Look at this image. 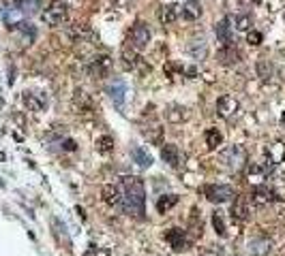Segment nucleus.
I'll list each match as a JSON object with an SVG mask.
<instances>
[{
    "label": "nucleus",
    "mask_w": 285,
    "mask_h": 256,
    "mask_svg": "<svg viewBox=\"0 0 285 256\" xmlns=\"http://www.w3.org/2000/svg\"><path fill=\"white\" fill-rule=\"evenodd\" d=\"M146 190L144 181L139 177H125V194H123V210L133 218H144Z\"/></svg>",
    "instance_id": "1"
},
{
    "label": "nucleus",
    "mask_w": 285,
    "mask_h": 256,
    "mask_svg": "<svg viewBox=\"0 0 285 256\" xmlns=\"http://www.w3.org/2000/svg\"><path fill=\"white\" fill-rule=\"evenodd\" d=\"M67 15H69L67 5L60 3V0H54V3H50L45 7V11L41 13V19L47 24V26H60V24L67 21Z\"/></svg>",
    "instance_id": "2"
},
{
    "label": "nucleus",
    "mask_w": 285,
    "mask_h": 256,
    "mask_svg": "<svg viewBox=\"0 0 285 256\" xmlns=\"http://www.w3.org/2000/svg\"><path fill=\"white\" fill-rule=\"evenodd\" d=\"M219 160L228 167V169H240L245 162H247V150L242 148V145H232V148L228 150H223L221 156H219Z\"/></svg>",
    "instance_id": "3"
},
{
    "label": "nucleus",
    "mask_w": 285,
    "mask_h": 256,
    "mask_svg": "<svg viewBox=\"0 0 285 256\" xmlns=\"http://www.w3.org/2000/svg\"><path fill=\"white\" fill-rule=\"evenodd\" d=\"M148 43H150L148 26H146V24H141V21H137L133 26V30H131V34H129V47H133L135 52H141V50H146V47H148Z\"/></svg>",
    "instance_id": "4"
},
{
    "label": "nucleus",
    "mask_w": 285,
    "mask_h": 256,
    "mask_svg": "<svg viewBox=\"0 0 285 256\" xmlns=\"http://www.w3.org/2000/svg\"><path fill=\"white\" fill-rule=\"evenodd\" d=\"M206 199L212 201V203H228L232 201L236 194H234V188L232 186H225V184H217V186H206Z\"/></svg>",
    "instance_id": "5"
},
{
    "label": "nucleus",
    "mask_w": 285,
    "mask_h": 256,
    "mask_svg": "<svg viewBox=\"0 0 285 256\" xmlns=\"http://www.w3.org/2000/svg\"><path fill=\"white\" fill-rule=\"evenodd\" d=\"M110 71H112V58L110 56H97V58H92L90 64H88V73L97 79L108 77Z\"/></svg>",
    "instance_id": "6"
},
{
    "label": "nucleus",
    "mask_w": 285,
    "mask_h": 256,
    "mask_svg": "<svg viewBox=\"0 0 285 256\" xmlns=\"http://www.w3.org/2000/svg\"><path fill=\"white\" fill-rule=\"evenodd\" d=\"M165 241L172 246V250L174 252H185V250H189V237H187V230H182V228H170L168 233H165Z\"/></svg>",
    "instance_id": "7"
},
{
    "label": "nucleus",
    "mask_w": 285,
    "mask_h": 256,
    "mask_svg": "<svg viewBox=\"0 0 285 256\" xmlns=\"http://www.w3.org/2000/svg\"><path fill=\"white\" fill-rule=\"evenodd\" d=\"M71 107H73L75 113H90V111H94V103H92V99L84 90H75L73 101H71Z\"/></svg>",
    "instance_id": "8"
},
{
    "label": "nucleus",
    "mask_w": 285,
    "mask_h": 256,
    "mask_svg": "<svg viewBox=\"0 0 285 256\" xmlns=\"http://www.w3.org/2000/svg\"><path fill=\"white\" fill-rule=\"evenodd\" d=\"M270 175V167L268 165H262V162H251L247 169V179L251 181V184H262L264 179H268Z\"/></svg>",
    "instance_id": "9"
},
{
    "label": "nucleus",
    "mask_w": 285,
    "mask_h": 256,
    "mask_svg": "<svg viewBox=\"0 0 285 256\" xmlns=\"http://www.w3.org/2000/svg\"><path fill=\"white\" fill-rule=\"evenodd\" d=\"M238 101L234 99V96H230V94H223V96H219V101H217V113L221 115V118H232L236 111H238Z\"/></svg>",
    "instance_id": "10"
},
{
    "label": "nucleus",
    "mask_w": 285,
    "mask_h": 256,
    "mask_svg": "<svg viewBox=\"0 0 285 256\" xmlns=\"http://www.w3.org/2000/svg\"><path fill=\"white\" fill-rule=\"evenodd\" d=\"M108 94H110V99L114 101L116 107H123L125 101H127V85H125V81H123V79H114V81H110V85H108Z\"/></svg>",
    "instance_id": "11"
},
{
    "label": "nucleus",
    "mask_w": 285,
    "mask_h": 256,
    "mask_svg": "<svg viewBox=\"0 0 285 256\" xmlns=\"http://www.w3.org/2000/svg\"><path fill=\"white\" fill-rule=\"evenodd\" d=\"M251 201L257 207H266V205L277 201V194H275V190H270L268 186H257L253 190V194H251Z\"/></svg>",
    "instance_id": "12"
},
{
    "label": "nucleus",
    "mask_w": 285,
    "mask_h": 256,
    "mask_svg": "<svg viewBox=\"0 0 285 256\" xmlns=\"http://www.w3.org/2000/svg\"><path fill=\"white\" fill-rule=\"evenodd\" d=\"M264 154L268 158L270 165H281L285 160V143L283 141H275L264 148Z\"/></svg>",
    "instance_id": "13"
},
{
    "label": "nucleus",
    "mask_w": 285,
    "mask_h": 256,
    "mask_svg": "<svg viewBox=\"0 0 285 256\" xmlns=\"http://www.w3.org/2000/svg\"><path fill=\"white\" fill-rule=\"evenodd\" d=\"M217 58H219V62L223 66H234V64L240 62V52L236 50L234 45H223L219 50V54H217Z\"/></svg>",
    "instance_id": "14"
},
{
    "label": "nucleus",
    "mask_w": 285,
    "mask_h": 256,
    "mask_svg": "<svg viewBox=\"0 0 285 256\" xmlns=\"http://www.w3.org/2000/svg\"><path fill=\"white\" fill-rule=\"evenodd\" d=\"M180 15H182V5H178V3L163 5L159 9V19H161V24H174Z\"/></svg>",
    "instance_id": "15"
},
{
    "label": "nucleus",
    "mask_w": 285,
    "mask_h": 256,
    "mask_svg": "<svg viewBox=\"0 0 285 256\" xmlns=\"http://www.w3.org/2000/svg\"><path fill=\"white\" fill-rule=\"evenodd\" d=\"M215 34H217V39L223 43V45H234V32H232V26H230V19L225 17L221 19L217 26H215Z\"/></svg>",
    "instance_id": "16"
},
{
    "label": "nucleus",
    "mask_w": 285,
    "mask_h": 256,
    "mask_svg": "<svg viewBox=\"0 0 285 256\" xmlns=\"http://www.w3.org/2000/svg\"><path fill=\"white\" fill-rule=\"evenodd\" d=\"M123 188L118 186V184H108V186H103V201L108 203V205H120L123 203Z\"/></svg>",
    "instance_id": "17"
},
{
    "label": "nucleus",
    "mask_w": 285,
    "mask_h": 256,
    "mask_svg": "<svg viewBox=\"0 0 285 256\" xmlns=\"http://www.w3.org/2000/svg\"><path fill=\"white\" fill-rule=\"evenodd\" d=\"M13 7L22 15H34L41 9V0H13Z\"/></svg>",
    "instance_id": "18"
},
{
    "label": "nucleus",
    "mask_w": 285,
    "mask_h": 256,
    "mask_svg": "<svg viewBox=\"0 0 285 256\" xmlns=\"http://www.w3.org/2000/svg\"><path fill=\"white\" fill-rule=\"evenodd\" d=\"M232 216L238 220H247L249 218V199L247 197H236L232 205Z\"/></svg>",
    "instance_id": "19"
},
{
    "label": "nucleus",
    "mask_w": 285,
    "mask_h": 256,
    "mask_svg": "<svg viewBox=\"0 0 285 256\" xmlns=\"http://www.w3.org/2000/svg\"><path fill=\"white\" fill-rule=\"evenodd\" d=\"M161 158L165 162H168L170 167H176L178 160H180V152H178V148L174 143H165L163 145V150H161Z\"/></svg>",
    "instance_id": "20"
},
{
    "label": "nucleus",
    "mask_w": 285,
    "mask_h": 256,
    "mask_svg": "<svg viewBox=\"0 0 285 256\" xmlns=\"http://www.w3.org/2000/svg\"><path fill=\"white\" fill-rule=\"evenodd\" d=\"M139 64V52H135L133 47H125L123 50V66L125 71H133Z\"/></svg>",
    "instance_id": "21"
},
{
    "label": "nucleus",
    "mask_w": 285,
    "mask_h": 256,
    "mask_svg": "<svg viewBox=\"0 0 285 256\" xmlns=\"http://www.w3.org/2000/svg\"><path fill=\"white\" fill-rule=\"evenodd\" d=\"M69 34L73 36L77 43H84L86 39H90V36H92V30L86 26V24H73V26L69 28Z\"/></svg>",
    "instance_id": "22"
},
{
    "label": "nucleus",
    "mask_w": 285,
    "mask_h": 256,
    "mask_svg": "<svg viewBox=\"0 0 285 256\" xmlns=\"http://www.w3.org/2000/svg\"><path fill=\"white\" fill-rule=\"evenodd\" d=\"M22 103L26 105V107L30 109V111H41V109L47 105L45 99H37V94H32V92H24Z\"/></svg>",
    "instance_id": "23"
},
{
    "label": "nucleus",
    "mask_w": 285,
    "mask_h": 256,
    "mask_svg": "<svg viewBox=\"0 0 285 256\" xmlns=\"http://www.w3.org/2000/svg\"><path fill=\"white\" fill-rule=\"evenodd\" d=\"M189 54H191L195 60H206V56H208V45H206V41L199 39V41L189 43Z\"/></svg>",
    "instance_id": "24"
},
{
    "label": "nucleus",
    "mask_w": 285,
    "mask_h": 256,
    "mask_svg": "<svg viewBox=\"0 0 285 256\" xmlns=\"http://www.w3.org/2000/svg\"><path fill=\"white\" fill-rule=\"evenodd\" d=\"M182 17L185 19H199L201 17V7L195 3V0H189V3L182 5Z\"/></svg>",
    "instance_id": "25"
},
{
    "label": "nucleus",
    "mask_w": 285,
    "mask_h": 256,
    "mask_svg": "<svg viewBox=\"0 0 285 256\" xmlns=\"http://www.w3.org/2000/svg\"><path fill=\"white\" fill-rule=\"evenodd\" d=\"M131 156H133V160H135L139 167H150V165H152V156H150L144 148H139V145L131 150Z\"/></svg>",
    "instance_id": "26"
},
{
    "label": "nucleus",
    "mask_w": 285,
    "mask_h": 256,
    "mask_svg": "<svg viewBox=\"0 0 285 256\" xmlns=\"http://www.w3.org/2000/svg\"><path fill=\"white\" fill-rule=\"evenodd\" d=\"M176 203H178V197H176V194H163V197H159V201H157V212H159V214L170 212Z\"/></svg>",
    "instance_id": "27"
},
{
    "label": "nucleus",
    "mask_w": 285,
    "mask_h": 256,
    "mask_svg": "<svg viewBox=\"0 0 285 256\" xmlns=\"http://www.w3.org/2000/svg\"><path fill=\"white\" fill-rule=\"evenodd\" d=\"M272 73H275L272 64L268 62L266 58H259V60H257V75H259V79H262V81H268V79L272 77Z\"/></svg>",
    "instance_id": "28"
},
{
    "label": "nucleus",
    "mask_w": 285,
    "mask_h": 256,
    "mask_svg": "<svg viewBox=\"0 0 285 256\" xmlns=\"http://www.w3.org/2000/svg\"><path fill=\"white\" fill-rule=\"evenodd\" d=\"M223 143V135L217 130V128H208L206 130V145L210 150H215V148H219V145Z\"/></svg>",
    "instance_id": "29"
},
{
    "label": "nucleus",
    "mask_w": 285,
    "mask_h": 256,
    "mask_svg": "<svg viewBox=\"0 0 285 256\" xmlns=\"http://www.w3.org/2000/svg\"><path fill=\"white\" fill-rule=\"evenodd\" d=\"M97 152H101V154H110L112 150H114V139L110 137V135H103V137H99L97 139Z\"/></svg>",
    "instance_id": "30"
},
{
    "label": "nucleus",
    "mask_w": 285,
    "mask_h": 256,
    "mask_svg": "<svg viewBox=\"0 0 285 256\" xmlns=\"http://www.w3.org/2000/svg\"><path fill=\"white\" fill-rule=\"evenodd\" d=\"M234 26H236V30L247 32V30H251L253 19H251V15H236L234 17Z\"/></svg>",
    "instance_id": "31"
},
{
    "label": "nucleus",
    "mask_w": 285,
    "mask_h": 256,
    "mask_svg": "<svg viewBox=\"0 0 285 256\" xmlns=\"http://www.w3.org/2000/svg\"><path fill=\"white\" fill-rule=\"evenodd\" d=\"M212 226H215V230L221 235V237H225L228 235V230H225V222H223V218H221V214L217 212V214H212Z\"/></svg>",
    "instance_id": "32"
},
{
    "label": "nucleus",
    "mask_w": 285,
    "mask_h": 256,
    "mask_svg": "<svg viewBox=\"0 0 285 256\" xmlns=\"http://www.w3.org/2000/svg\"><path fill=\"white\" fill-rule=\"evenodd\" d=\"M247 41L251 43V45H259V43H262V32H257V30H249Z\"/></svg>",
    "instance_id": "33"
},
{
    "label": "nucleus",
    "mask_w": 285,
    "mask_h": 256,
    "mask_svg": "<svg viewBox=\"0 0 285 256\" xmlns=\"http://www.w3.org/2000/svg\"><path fill=\"white\" fill-rule=\"evenodd\" d=\"M63 148H65L67 152H73V150H75V141H71V139H67V141L63 143Z\"/></svg>",
    "instance_id": "34"
},
{
    "label": "nucleus",
    "mask_w": 285,
    "mask_h": 256,
    "mask_svg": "<svg viewBox=\"0 0 285 256\" xmlns=\"http://www.w3.org/2000/svg\"><path fill=\"white\" fill-rule=\"evenodd\" d=\"M240 3H245V5H249V3H257V0H240Z\"/></svg>",
    "instance_id": "35"
},
{
    "label": "nucleus",
    "mask_w": 285,
    "mask_h": 256,
    "mask_svg": "<svg viewBox=\"0 0 285 256\" xmlns=\"http://www.w3.org/2000/svg\"><path fill=\"white\" fill-rule=\"evenodd\" d=\"M283 124H285V113H283Z\"/></svg>",
    "instance_id": "36"
}]
</instances>
